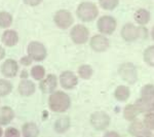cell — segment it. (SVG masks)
<instances>
[{
    "instance_id": "d4e9b609",
    "label": "cell",
    "mask_w": 154,
    "mask_h": 137,
    "mask_svg": "<svg viewBox=\"0 0 154 137\" xmlns=\"http://www.w3.org/2000/svg\"><path fill=\"white\" fill-rule=\"evenodd\" d=\"M31 75H32V78L34 79H36V81L43 79L44 75H45V69H44V67L41 65L34 66L33 68L31 69Z\"/></svg>"
},
{
    "instance_id": "4fadbf2b",
    "label": "cell",
    "mask_w": 154,
    "mask_h": 137,
    "mask_svg": "<svg viewBox=\"0 0 154 137\" xmlns=\"http://www.w3.org/2000/svg\"><path fill=\"white\" fill-rule=\"evenodd\" d=\"M91 46L94 51L101 53L109 48V40L103 35H95L91 39Z\"/></svg>"
},
{
    "instance_id": "8d00e7d4",
    "label": "cell",
    "mask_w": 154,
    "mask_h": 137,
    "mask_svg": "<svg viewBox=\"0 0 154 137\" xmlns=\"http://www.w3.org/2000/svg\"><path fill=\"white\" fill-rule=\"evenodd\" d=\"M27 76H28V73H27V71H26V70H24L23 72H22V74H21L22 79H26Z\"/></svg>"
},
{
    "instance_id": "277c9868",
    "label": "cell",
    "mask_w": 154,
    "mask_h": 137,
    "mask_svg": "<svg viewBox=\"0 0 154 137\" xmlns=\"http://www.w3.org/2000/svg\"><path fill=\"white\" fill-rule=\"evenodd\" d=\"M28 56L31 57L33 61H43L48 56V52L41 42L31 41L28 46Z\"/></svg>"
},
{
    "instance_id": "603a6c76",
    "label": "cell",
    "mask_w": 154,
    "mask_h": 137,
    "mask_svg": "<svg viewBox=\"0 0 154 137\" xmlns=\"http://www.w3.org/2000/svg\"><path fill=\"white\" fill-rule=\"evenodd\" d=\"M141 98L153 102L154 100V86L151 84H145L141 90Z\"/></svg>"
},
{
    "instance_id": "ffe728a7",
    "label": "cell",
    "mask_w": 154,
    "mask_h": 137,
    "mask_svg": "<svg viewBox=\"0 0 154 137\" xmlns=\"http://www.w3.org/2000/svg\"><path fill=\"white\" fill-rule=\"evenodd\" d=\"M130 88L126 86H118L114 92V96L118 101H126L130 98Z\"/></svg>"
},
{
    "instance_id": "9c48e42d",
    "label": "cell",
    "mask_w": 154,
    "mask_h": 137,
    "mask_svg": "<svg viewBox=\"0 0 154 137\" xmlns=\"http://www.w3.org/2000/svg\"><path fill=\"white\" fill-rule=\"evenodd\" d=\"M141 28H137L133 24H125L121 29V36L126 41H134L141 36Z\"/></svg>"
},
{
    "instance_id": "484cf974",
    "label": "cell",
    "mask_w": 154,
    "mask_h": 137,
    "mask_svg": "<svg viewBox=\"0 0 154 137\" xmlns=\"http://www.w3.org/2000/svg\"><path fill=\"white\" fill-rule=\"evenodd\" d=\"M12 91V84L7 79H0V96H6Z\"/></svg>"
},
{
    "instance_id": "7402d4cb",
    "label": "cell",
    "mask_w": 154,
    "mask_h": 137,
    "mask_svg": "<svg viewBox=\"0 0 154 137\" xmlns=\"http://www.w3.org/2000/svg\"><path fill=\"white\" fill-rule=\"evenodd\" d=\"M139 113H140V111H139V109L137 108L135 104H128V105H126L125 111H123L125 119H128V121H134Z\"/></svg>"
},
{
    "instance_id": "d6a6232c",
    "label": "cell",
    "mask_w": 154,
    "mask_h": 137,
    "mask_svg": "<svg viewBox=\"0 0 154 137\" xmlns=\"http://www.w3.org/2000/svg\"><path fill=\"white\" fill-rule=\"evenodd\" d=\"M32 61H33V60L31 59V57H30V56L23 57V58L21 59V63L23 64V65H25V66H29V65H31Z\"/></svg>"
},
{
    "instance_id": "d6986e66",
    "label": "cell",
    "mask_w": 154,
    "mask_h": 137,
    "mask_svg": "<svg viewBox=\"0 0 154 137\" xmlns=\"http://www.w3.org/2000/svg\"><path fill=\"white\" fill-rule=\"evenodd\" d=\"M134 18H135L136 22L140 25H146L150 21V12H149L147 9H138L135 14H134Z\"/></svg>"
},
{
    "instance_id": "8992f818",
    "label": "cell",
    "mask_w": 154,
    "mask_h": 137,
    "mask_svg": "<svg viewBox=\"0 0 154 137\" xmlns=\"http://www.w3.org/2000/svg\"><path fill=\"white\" fill-rule=\"evenodd\" d=\"M88 29L83 25H76L72 28L70 32L72 40L77 44L85 43L88 39Z\"/></svg>"
},
{
    "instance_id": "836d02e7",
    "label": "cell",
    "mask_w": 154,
    "mask_h": 137,
    "mask_svg": "<svg viewBox=\"0 0 154 137\" xmlns=\"http://www.w3.org/2000/svg\"><path fill=\"white\" fill-rule=\"evenodd\" d=\"M42 1V0H24V2L28 5H31V6H35V5H38L39 3Z\"/></svg>"
},
{
    "instance_id": "f35d334b",
    "label": "cell",
    "mask_w": 154,
    "mask_h": 137,
    "mask_svg": "<svg viewBox=\"0 0 154 137\" xmlns=\"http://www.w3.org/2000/svg\"><path fill=\"white\" fill-rule=\"evenodd\" d=\"M2 134H3V131H2V128L0 127V137H2Z\"/></svg>"
},
{
    "instance_id": "d590c367",
    "label": "cell",
    "mask_w": 154,
    "mask_h": 137,
    "mask_svg": "<svg viewBox=\"0 0 154 137\" xmlns=\"http://www.w3.org/2000/svg\"><path fill=\"white\" fill-rule=\"evenodd\" d=\"M4 57H5V49L0 46V60H2Z\"/></svg>"
},
{
    "instance_id": "ab89813d",
    "label": "cell",
    "mask_w": 154,
    "mask_h": 137,
    "mask_svg": "<svg viewBox=\"0 0 154 137\" xmlns=\"http://www.w3.org/2000/svg\"><path fill=\"white\" fill-rule=\"evenodd\" d=\"M152 110H154V101H153V103H152Z\"/></svg>"
},
{
    "instance_id": "f546056e",
    "label": "cell",
    "mask_w": 154,
    "mask_h": 137,
    "mask_svg": "<svg viewBox=\"0 0 154 137\" xmlns=\"http://www.w3.org/2000/svg\"><path fill=\"white\" fill-rule=\"evenodd\" d=\"M119 0H99V3L102 6V8L107 11H112L118 5Z\"/></svg>"
},
{
    "instance_id": "52a82bcc",
    "label": "cell",
    "mask_w": 154,
    "mask_h": 137,
    "mask_svg": "<svg viewBox=\"0 0 154 137\" xmlns=\"http://www.w3.org/2000/svg\"><path fill=\"white\" fill-rule=\"evenodd\" d=\"M74 20L71 12L68 11H59L54 14V23L62 29H67L73 24Z\"/></svg>"
},
{
    "instance_id": "83f0119b",
    "label": "cell",
    "mask_w": 154,
    "mask_h": 137,
    "mask_svg": "<svg viewBox=\"0 0 154 137\" xmlns=\"http://www.w3.org/2000/svg\"><path fill=\"white\" fill-rule=\"evenodd\" d=\"M78 74L81 78L88 79L93 75V68L89 65H81L78 68Z\"/></svg>"
},
{
    "instance_id": "5bb4252c",
    "label": "cell",
    "mask_w": 154,
    "mask_h": 137,
    "mask_svg": "<svg viewBox=\"0 0 154 137\" xmlns=\"http://www.w3.org/2000/svg\"><path fill=\"white\" fill-rule=\"evenodd\" d=\"M128 131L135 137H151L150 130L143 123H141L139 121L134 122L131 125Z\"/></svg>"
},
{
    "instance_id": "e0dca14e",
    "label": "cell",
    "mask_w": 154,
    "mask_h": 137,
    "mask_svg": "<svg viewBox=\"0 0 154 137\" xmlns=\"http://www.w3.org/2000/svg\"><path fill=\"white\" fill-rule=\"evenodd\" d=\"M14 118V113L9 106H3L0 108V125H8Z\"/></svg>"
},
{
    "instance_id": "cb8c5ba5",
    "label": "cell",
    "mask_w": 154,
    "mask_h": 137,
    "mask_svg": "<svg viewBox=\"0 0 154 137\" xmlns=\"http://www.w3.org/2000/svg\"><path fill=\"white\" fill-rule=\"evenodd\" d=\"M152 103L153 102L145 100L143 98H140L136 101L135 105L137 106V108L139 109L140 113H148V111L152 110Z\"/></svg>"
},
{
    "instance_id": "7a4b0ae2",
    "label": "cell",
    "mask_w": 154,
    "mask_h": 137,
    "mask_svg": "<svg viewBox=\"0 0 154 137\" xmlns=\"http://www.w3.org/2000/svg\"><path fill=\"white\" fill-rule=\"evenodd\" d=\"M77 17L83 22H91L98 17L99 11L91 2H82L77 7Z\"/></svg>"
},
{
    "instance_id": "3957f363",
    "label": "cell",
    "mask_w": 154,
    "mask_h": 137,
    "mask_svg": "<svg viewBox=\"0 0 154 137\" xmlns=\"http://www.w3.org/2000/svg\"><path fill=\"white\" fill-rule=\"evenodd\" d=\"M119 75L122 78L126 83L133 84L138 81V71L136 66L133 63H123L119 66L118 69Z\"/></svg>"
},
{
    "instance_id": "e575fe53",
    "label": "cell",
    "mask_w": 154,
    "mask_h": 137,
    "mask_svg": "<svg viewBox=\"0 0 154 137\" xmlns=\"http://www.w3.org/2000/svg\"><path fill=\"white\" fill-rule=\"evenodd\" d=\"M104 137H120V136H119L118 133H116V132L110 131V132H107Z\"/></svg>"
},
{
    "instance_id": "8fae6325",
    "label": "cell",
    "mask_w": 154,
    "mask_h": 137,
    "mask_svg": "<svg viewBox=\"0 0 154 137\" xmlns=\"http://www.w3.org/2000/svg\"><path fill=\"white\" fill-rule=\"evenodd\" d=\"M19 65L14 60L7 59L1 65V72L5 78H14L18 73Z\"/></svg>"
},
{
    "instance_id": "1f68e13d",
    "label": "cell",
    "mask_w": 154,
    "mask_h": 137,
    "mask_svg": "<svg viewBox=\"0 0 154 137\" xmlns=\"http://www.w3.org/2000/svg\"><path fill=\"white\" fill-rule=\"evenodd\" d=\"M4 137H21V133H20V131L18 129L11 127V128L6 129Z\"/></svg>"
},
{
    "instance_id": "74e56055",
    "label": "cell",
    "mask_w": 154,
    "mask_h": 137,
    "mask_svg": "<svg viewBox=\"0 0 154 137\" xmlns=\"http://www.w3.org/2000/svg\"><path fill=\"white\" fill-rule=\"evenodd\" d=\"M151 36H152V38L154 39V27H153L152 31H151Z\"/></svg>"
},
{
    "instance_id": "44dd1931",
    "label": "cell",
    "mask_w": 154,
    "mask_h": 137,
    "mask_svg": "<svg viewBox=\"0 0 154 137\" xmlns=\"http://www.w3.org/2000/svg\"><path fill=\"white\" fill-rule=\"evenodd\" d=\"M70 127V119L68 116L65 118H60L54 123V130L58 133H64L69 129Z\"/></svg>"
},
{
    "instance_id": "7c38bea8",
    "label": "cell",
    "mask_w": 154,
    "mask_h": 137,
    "mask_svg": "<svg viewBox=\"0 0 154 137\" xmlns=\"http://www.w3.org/2000/svg\"><path fill=\"white\" fill-rule=\"evenodd\" d=\"M57 84H58L57 76L54 74H48L45 78L42 79L39 87H40V90L43 93L49 94L54 91V89L57 88Z\"/></svg>"
},
{
    "instance_id": "9a60e30c",
    "label": "cell",
    "mask_w": 154,
    "mask_h": 137,
    "mask_svg": "<svg viewBox=\"0 0 154 137\" xmlns=\"http://www.w3.org/2000/svg\"><path fill=\"white\" fill-rule=\"evenodd\" d=\"M19 92L22 96L28 97L34 94L35 92V84L33 81H29V79H22L19 84Z\"/></svg>"
},
{
    "instance_id": "2e32d148",
    "label": "cell",
    "mask_w": 154,
    "mask_h": 137,
    "mask_svg": "<svg viewBox=\"0 0 154 137\" xmlns=\"http://www.w3.org/2000/svg\"><path fill=\"white\" fill-rule=\"evenodd\" d=\"M2 42L6 46H14L18 43L19 41V35L14 30H6L2 34Z\"/></svg>"
},
{
    "instance_id": "4316f807",
    "label": "cell",
    "mask_w": 154,
    "mask_h": 137,
    "mask_svg": "<svg viewBox=\"0 0 154 137\" xmlns=\"http://www.w3.org/2000/svg\"><path fill=\"white\" fill-rule=\"evenodd\" d=\"M12 23V17L11 14L6 11L0 12V27L1 28H7Z\"/></svg>"
},
{
    "instance_id": "30bf717a",
    "label": "cell",
    "mask_w": 154,
    "mask_h": 137,
    "mask_svg": "<svg viewBox=\"0 0 154 137\" xmlns=\"http://www.w3.org/2000/svg\"><path fill=\"white\" fill-rule=\"evenodd\" d=\"M60 83H61V86L63 87L64 89L67 90H71L73 88H75V86L78 83V79H77V76L73 72L71 71H64L63 73L60 76Z\"/></svg>"
},
{
    "instance_id": "5b68a950",
    "label": "cell",
    "mask_w": 154,
    "mask_h": 137,
    "mask_svg": "<svg viewBox=\"0 0 154 137\" xmlns=\"http://www.w3.org/2000/svg\"><path fill=\"white\" fill-rule=\"evenodd\" d=\"M91 124L97 130H104L110 124V116L105 111H96L91 116Z\"/></svg>"
},
{
    "instance_id": "f1b7e54d",
    "label": "cell",
    "mask_w": 154,
    "mask_h": 137,
    "mask_svg": "<svg viewBox=\"0 0 154 137\" xmlns=\"http://www.w3.org/2000/svg\"><path fill=\"white\" fill-rule=\"evenodd\" d=\"M144 61L150 66H154V46H149L144 52Z\"/></svg>"
},
{
    "instance_id": "4dcf8cb0",
    "label": "cell",
    "mask_w": 154,
    "mask_h": 137,
    "mask_svg": "<svg viewBox=\"0 0 154 137\" xmlns=\"http://www.w3.org/2000/svg\"><path fill=\"white\" fill-rule=\"evenodd\" d=\"M144 125H145L149 130H154V113H149L145 116L144 119Z\"/></svg>"
},
{
    "instance_id": "ba28073f",
    "label": "cell",
    "mask_w": 154,
    "mask_h": 137,
    "mask_svg": "<svg viewBox=\"0 0 154 137\" xmlns=\"http://www.w3.org/2000/svg\"><path fill=\"white\" fill-rule=\"evenodd\" d=\"M98 29L103 34H112L116 29L115 19L110 16H104L98 21Z\"/></svg>"
},
{
    "instance_id": "6da1fadb",
    "label": "cell",
    "mask_w": 154,
    "mask_h": 137,
    "mask_svg": "<svg viewBox=\"0 0 154 137\" xmlns=\"http://www.w3.org/2000/svg\"><path fill=\"white\" fill-rule=\"evenodd\" d=\"M70 97L62 91L54 92L48 98L49 108L54 113H64L70 107Z\"/></svg>"
},
{
    "instance_id": "ac0fdd59",
    "label": "cell",
    "mask_w": 154,
    "mask_h": 137,
    "mask_svg": "<svg viewBox=\"0 0 154 137\" xmlns=\"http://www.w3.org/2000/svg\"><path fill=\"white\" fill-rule=\"evenodd\" d=\"M22 133H23V137H38L39 128L35 123L29 122L24 124L22 127Z\"/></svg>"
}]
</instances>
